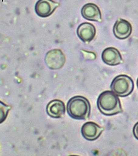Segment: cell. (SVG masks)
Masks as SVG:
<instances>
[{
    "label": "cell",
    "instance_id": "6da1fadb",
    "mask_svg": "<svg viewBox=\"0 0 138 156\" xmlns=\"http://www.w3.org/2000/svg\"><path fill=\"white\" fill-rule=\"evenodd\" d=\"M97 107L104 115L112 116L122 112L120 100L117 95L111 91L102 93L97 99Z\"/></svg>",
    "mask_w": 138,
    "mask_h": 156
},
{
    "label": "cell",
    "instance_id": "7a4b0ae2",
    "mask_svg": "<svg viewBox=\"0 0 138 156\" xmlns=\"http://www.w3.org/2000/svg\"><path fill=\"white\" fill-rule=\"evenodd\" d=\"M88 100L83 96H76L69 100L67 106L68 115L76 120L88 119L90 114Z\"/></svg>",
    "mask_w": 138,
    "mask_h": 156
},
{
    "label": "cell",
    "instance_id": "3957f363",
    "mask_svg": "<svg viewBox=\"0 0 138 156\" xmlns=\"http://www.w3.org/2000/svg\"><path fill=\"white\" fill-rule=\"evenodd\" d=\"M111 89L117 96L126 97L133 92L134 83L133 79L127 75H119L114 79Z\"/></svg>",
    "mask_w": 138,
    "mask_h": 156
},
{
    "label": "cell",
    "instance_id": "277c9868",
    "mask_svg": "<svg viewBox=\"0 0 138 156\" xmlns=\"http://www.w3.org/2000/svg\"><path fill=\"white\" fill-rule=\"evenodd\" d=\"M45 62L50 69H61L65 64L66 57L64 53L59 49L51 50L46 53Z\"/></svg>",
    "mask_w": 138,
    "mask_h": 156
},
{
    "label": "cell",
    "instance_id": "5b68a950",
    "mask_svg": "<svg viewBox=\"0 0 138 156\" xmlns=\"http://www.w3.org/2000/svg\"><path fill=\"white\" fill-rule=\"evenodd\" d=\"M59 4L53 0H38L35 5L36 14L41 17H48L53 14Z\"/></svg>",
    "mask_w": 138,
    "mask_h": 156
},
{
    "label": "cell",
    "instance_id": "8992f818",
    "mask_svg": "<svg viewBox=\"0 0 138 156\" xmlns=\"http://www.w3.org/2000/svg\"><path fill=\"white\" fill-rule=\"evenodd\" d=\"M103 129V128L99 126L96 123L88 122L85 123L82 126L81 133L86 140L93 141L99 138Z\"/></svg>",
    "mask_w": 138,
    "mask_h": 156
},
{
    "label": "cell",
    "instance_id": "52a82bcc",
    "mask_svg": "<svg viewBox=\"0 0 138 156\" xmlns=\"http://www.w3.org/2000/svg\"><path fill=\"white\" fill-rule=\"evenodd\" d=\"M132 32V26L129 21L119 18L114 25V36L119 39L123 40L129 37Z\"/></svg>",
    "mask_w": 138,
    "mask_h": 156
},
{
    "label": "cell",
    "instance_id": "ba28073f",
    "mask_svg": "<svg viewBox=\"0 0 138 156\" xmlns=\"http://www.w3.org/2000/svg\"><path fill=\"white\" fill-rule=\"evenodd\" d=\"M101 57L103 62L110 66H116L123 62L120 52L112 47L105 48L103 51Z\"/></svg>",
    "mask_w": 138,
    "mask_h": 156
},
{
    "label": "cell",
    "instance_id": "9c48e42d",
    "mask_svg": "<svg viewBox=\"0 0 138 156\" xmlns=\"http://www.w3.org/2000/svg\"><path fill=\"white\" fill-rule=\"evenodd\" d=\"M81 15L84 18L90 21H102L101 11L97 5L93 3H87L82 7Z\"/></svg>",
    "mask_w": 138,
    "mask_h": 156
},
{
    "label": "cell",
    "instance_id": "30bf717a",
    "mask_svg": "<svg viewBox=\"0 0 138 156\" xmlns=\"http://www.w3.org/2000/svg\"><path fill=\"white\" fill-rule=\"evenodd\" d=\"M77 34L84 42H90L96 36V29L92 23H84L78 28Z\"/></svg>",
    "mask_w": 138,
    "mask_h": 156
},
{
    "label": "cell",
    "instance_id": "8fae6325",
    "mask_svg": "<svg viewBox=\"0 0 138 156\" xmlns=\"http://www.w3.org/2000/svg\"><path fill=\"white\" fill-rule=\"evenodd\" d=\"M47 114L54 118H60L64 116L66 112L65 105L59 99H54L48 103L46 106Z\"/></svg>",
    "mask_w": 138,
    "mask_h": 156
},
{
    "label": "cell",
    "instance_id": "7c38bea8",
    "mask_svg": "<svg viewBox=\"0 0 138 156\" xmlns=\"http://www.w3.org/2000/svg\"><path fill=\"white\" fill-rule=\"evenodd\" d=\"M11 107L6 105L2 101H0V124L3 122L7 118L9 112Z\"/></svg>",
    "mask_w": 138,
    "mask_h": 156
},
{
    "label": "cell",
    "instance_id": "4fadbf2b",
    "mask_svg": "<svg viewBox=\"0 0 138 156\" xmlns=\"http://www.w3.org/2000/svg\"><path fill=\"white\" fill-rule=\"evenodd\" d=\"M133 133L135 138L138 140V122L135 124L133 129Z\"/></svg>",
    "mask_w": 138,
    "mask_h": 156
},
{
    "label": "cell",
    "instance_id": "5bb4252c",
    "mask_svg": "<svg viewBox=\"0 0 138 156\" xmlns=\"http://www.w3.org/2000/svg\"><path fill=\"white\" fill-rule=\"evenodd\" d=\"M136 85H137V87H138V80H137V81H136Z\"/></svg>",
    "mask_w": 138,
    "mask_h": 156
}]
</instances>
